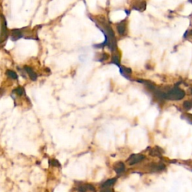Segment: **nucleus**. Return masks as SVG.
Instances as JSON below:
<instances>
[{"mask_svg": "<svg viewBox=\"0 0 192 192\" xmlns=\"http://www.w3.org/2000/svg\"><path fill=\"white\" fill-rule=\"evenodd\" d=\"M150 155L152 156H158V157H161V155L160 153V151H159V148H158V150H156V149H152L151 152H150Z\"/></svg>", "mask_w": 192, "mask_h": 192, "instance_id": "obj_14", "label": "nucleus"}, {"mask_svg": "<svg viewBox=\"0 0 192 192\" xmlns=\"http://www.w3.org/2000/svg\"><path fill=\"white\" fill-rule=\"evenodd\" d=\"M23 37V34L20 29H13L12 34H11V40L12 41H17Z\"/></svg>", "mask_w": 192, "mask_h": 192, "instance_id": "obj_6", "label": "nucleus"}, {"mask_svg": "<svg viewBox=\"0 0 192 192\" xmlns=\"http://www.w3.org/2000/svg\"><path fill=\"white\" fill-rule=\"evenodd\" d=\"M191 93H192V89H191Z\"/></svg>", "mask_w": 192, "mask_h": 192, "instance_id": "obj_20", "label": "nucleus"}, {"mask_svg": "<svg viewBox=\"0 0 192 192\" xmlns=\"http://www.w3.org/2000/svg\"><path fill=\"white\" fill-rule=\"evenodd\" d=\"M114 170L118 175H121L125 170V166L122 161L116 162L114 165Z\"/></svg>", "mask_w": 192, "mask_h": 192, "instance_id": "obj_4", "label": "nucleus"}, {"mask_svg": "<svg viewBox=\"0 0 192 192\" xmlns=\"http://www.w3.org/2000/svg\"><path fill=\"white\" fill-rule=\"evenodd\" d=\"M8 29H7V23L5 17L0 15V43L4 41L7 38Z\"/></svg>", "mask_w": 192, "mask_h": 192, "instance_id": "obj_2", "label": "nucleus"}, {"mask_svg": "<svg viewBox=\"0 0 192 192\" xmlns=\"http://www.w3.org/2000/svg\"><path fill=\"white\" fill-rule=\"evenodd\" d=\"M113 63L119 65V66L120 65H119V57L117 55H114L113 56Z\"/></svg>", "mask_w": 192, "mask_h": 192, "instance_id": "obj_17", "label": "nucleus"}, {"mask_svg": "<svg viewBox=\"0 0 192 192\" xmlns=\"http://www.w3.org/2000/svg\"><path fill=\"white\" fill-rule=\"evenodd\" d=\"M24 69H25L26 72L28 73V74L29 75V77H30V78H31L32 80L35 81V80H37L38 75H37V74L35 73V71L32 70V68L31 67H29V66H25V67H24Z\"/></svg>", "mask_w": 192, "mask_h": 192, "instance_id": "obj_5", "label": "nucleus"}, {"mask_svg": "<svg viewBox=\"0 0 192 192\" xmlns=\"http://www.w3.org/2000/svg\"><path fill=\"white\" fill-rule=\"evenodd\" d=\"M116 178H114V179H108V180H107L105 182L102 184V185H101V187L102 188H110V187H111V186H113L115 182H116Z\"/></svg>", "mask_w": 192, "mask_h": 192, "instance_id": "obj_10", "label": "nucleus"}, {"mask_svg": "<svg viewBox=\"0 0 192 192\" xmlns=\"http://www.w3.org/2000/svg\"><path fill=\"white\" fill-rule=\"evenodd\" d=\"M120 70H121V73H122V75L128 79V75L131 74V73H132L131 68H126L125 66H123L122 68H120Z\"/></svg>", "mask_w": 192, "mask_h": 192, "instance_id": "obj_11", "label": "nucleus"}, {"mask_svg": "<svg viewBox=\"0 0 192 192\" xmlns=\"http://www.w3.org/2000/svg\"><path fill=\"white\" fill-rule=\"evenodd\" d=\"M50 164H51L54 167H61V164H59V162L57 161V160H55V159H52L50 161Z\"/></svg>", "mask_w": 192, "mask_h": 192, "instance_id": "obj_16", "label": "nucleus"}, {"mask_svg": "<svg viewBox=\"0 0 192 192\" xmlns=\"http://www.w3.org/2000/svg\"><path fill=\"white\" fill-rule=\"evenodd\" d=\"M117 30H118V32H119V34L120 35H123L125 33L126 25H125V23L124 21H122L120 23L118 24V26H117Z\"/></svg>", "mask_w": 192, "mask_h": 192, "instance_id": "obj_9", "label": "nucleus"}, {"mask_svg": "<svg viewBox=\"0 0 192 192\" xmlns=\"http://www.w3.org/2000/svg\"><path fill=\"white\" fill-rule=\"evenodd\" d=\"M150 169L153 172H158L164 170L165 169V166L163 164H152L150 166Z\"/></svg>", "mask_w": 192, "mask_h": 192, "instance_id": "obj_7", "label": "nucleus"}, {"mask_svg": "<svg viewBox=\"0 0 192 192\" xmlns=\"http://www.w3.org/2000/svg\"><path fill=\"white\" fill-rule=\"evenodd\" d=\"M6 74L8 75V77L9 78L13 79V80H18V74L14 71H13L8 70L6 71Z\"/></svg>", "mask_w": 192, "mask_h": 192, "instance_id": "obj_12", "label": "nucleus"}, {"mask_svg": "<svg viewBox=\"0 0 192 192\" xmlns=\"http://www.w3.org/2000/svg\"><path fill=\"white\" fill-rule=\"evenodd\" d=\"M14 92H16L17 94L19 95H23V92H24V89H23V88L18 87L14 90Z\"/></svg>", "mask_w": 192, "mask_h": 192, "instance_id": "obj_18", "label": "nucleus"}, {"mask_svg": "<svg viewBox=\"0 0 192 192\" xmlns=\"http://www.w3.org/2000/svg\"><path fill=\"white\" fill-rule=\"evenodd\" d=\"M145 158V156L141 154H134L131 155L128 159L127 160V162L129 165H134L136 164H138L141 162Z\"/></svg>", "mask_w": 192, "mask_h": 192, "instance_id": "obj_3", "label": "nucleus"}, {"mask_svg": "<svg viewBox=\"0 0 192 192\" xmlns=\"http://www.w3.org/2000/svg\"><path fill=\"white\" fill-rule=\"evenodd\" d=\"M183 107L186 110H190L192 108V101H186L183 104Z\"/></svg>", "mask_w": 192, "mask_h": 192, "instance_id": "obj_13", "label": "nucleus"}, {"mask_svg": "<svg viewBox=\"0 0 192 192\" xmlns=\"http://www.w3.org/2000/svg\"><path fill=\"white\" fill-rule=\"evenodd\" d=\"M185 93L183 90L178 87H174L173 89H170L168 92L165 93L164 98L173 101H179L185 97Z\"/></svg>", "mask_w": 192, "mask_h": 192, "instance_id": "obj_1", "label": "nucleus"}, {"mask_svg": "<svg viewBox=\"0 0 192 192\" xmlns=\"http://www.w3.org/2000/svg\"><path fill=\"white\" fill-rule=\"evenodd\" d=\"M188 2H189L190 3H192V0H188Z\"/></svg>", "mask_w": 192, "mask_h": 192, "instance_id": "obj_19", "label": "nucleus"}, {"mask_svg": "<svg viewBox=\"0 0 192 192\" xmlns=\"http://www.w3.org/2000/svg\"><path fill=\"white\" fill-rule=\"evenodd\" d=\"M182 117L183 119H186V120L189 122V123L192 124V122H191L192 115H191V114H184V116H182Z\"/></svg>", "mask_w": 192, "mask_h": 192, "instance_id": "obj_15", "label": "nucleus"}, {"mask_svg": "<svg viewBox=\"0 0 192 192\" xmlns=\"http://www.w3.org/2000/svg\"><path fill=\"white\" fill-rule=\"evenodd\" d=\"M78 191H95V188H94V186L89 185V184H86L83 185L82 186H80L78 188Z\"/></svg>", "mask_w": 192, "mask_h": 192, "instance_id": "obj_8", "label": "nucleus"}]
</instances>
